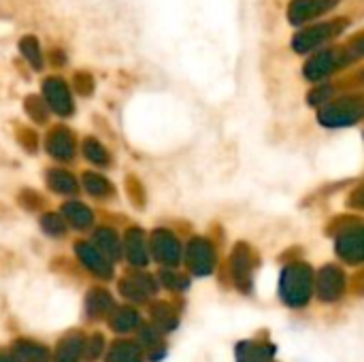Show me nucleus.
Returning a JSON list of instances; mask_svg holds the SVG:
<instances>
[{
	"mask_svg": "<svg viewBox=\"0 0 364 362\" xmlns=\"http://www.w3.org/2000/svg\"><path fill=\"white\" fill-rule=\"evenodd\" d=\"M75 252H77V258L81 260V265L92 271L94 275L98 277H111L113 273V267H111V260L94 245V243H87V241H77L75 243Z\"/></svg>",
	"mask_w": 364,
	"mask_h": 362,
	"instance_id": "7ed1b4c3",
	"label": "nucleus"
},
{
	"mask_svg": "<svg viewBox=\"0 0 364 362\" xmlns=\"http://www.w3.org/2000/svg\"><path fill=\"white\" fill-rule=\"evenodd\" d=\"M83 344H85V339L77 333L64 337L55 350V362H77L79 356L83 354Z\"/></svg>",
	"mask_w": 364,
	"mask_h": 362,
	"instance_id": "6e6552de",
	"label": "nucleus"
},
{
	"mask_svg": "<svg viewBox=\"0 0 364 362\" xmlns=\"http://www.w3.org/2000/svg\"><path fill=\"white\" fill-rule=\"evenodd\" d=\"M23 109H26V115H28L34 124L45 126V124L49 122L51 109H49V105H47V100H45L43 96L28 94V96L23 98Z\"/></svg>",
	"mask_w": 364,
	"mask_h": 362,
	"instance_id": "9d476101",
	"label": "nucleus"
},
{
	"mask_svg": "<svg viewBox=\"0 0 364 362\" xmlns=\"http://www.w3.org/2000/svg\"><path fill=\"white\" fill-rule=\"evenodd\" d=\"M15 141L26 154H36L38 151V134H36V130H32V126L17 124L15 126Z\"/></svg>",
	"mask_w": 364,
	"mask_h": 362,
	"instance_id": "f3484780",
	"label": "nucleus"
},
{
	"mask_svg": "<svg viewBox=\"0 0 364 362\" xmlns=\"http://www.w3.org/2000/svg\"><path fill=\"white\" fill-rule=\"evenodd\" d=\"M81 186H83V190H85L90 196L100 198V201L111 198V196L115 194L113 183H111L105 175L94 173V171H83V175H81Z\"/></svg>",
	"mask_w": 364,
	"mask_h": 362,
	"instance_id": "423d86ee",
	"label": "nucleus"
},
{
	"mask_svg": "<svg viewBox=\"0 0 364 362\" xmlns=\"http://www.w3.org/2000/svg\"><path fill=\"white\" fill-rule=\"evenodd\" d=\"M126 186H128V194H130V198H132V201H136V198H139V194H141V186H139V181H136L134 177H128V179H126Z\"/></svg>",
	"mask_w": 364,
	"mask_h": 362,
	"instance_id": "393cba45",
	"label": "nucleus"
},
{
	"mask_svg": "<svg viewBox=\"0 0 364 362\" xmlns=\"http://www.w3.org/2000/svg\"><path fill=\"white\" fill-rule=\"evenodd\" d=\"M73 87H75V92L79 96L90 98L94 94V90H96V79H94V75L90 70H77L73 75Z\"/></svg>",
	"mask_w": 364,
	"mask_h": 362,
	"instance_id": "4be33fe9",
	"label": "nucleus"
},
{
	"mask_svg": "<svg viewBox=\"0 0 364 362\" xmlns=\"http://www.w3.org/2000/svg\"><path fill=\"white\" fill-rule=\"evenodd\" d=\"M60 213L64 215V220L77 228V230H85L94 224V213L87 205L79 203V201H66L62 207H60Z\"/></svg>",
	"mask_w": 364,
	"mask_h": 362,
	"instance_id": "39448f33",
	"label": "nucleus"
},
{
	"mask_svg": "<svg viewBox=\"0 0 364 362\" xmlns=\"http://www.w3.org/2000/svg\"><path fill=\"white\" fill-rule=\"evenodd\" d=\"M119 290L124 297H128L132 301H143L149 292H154V284L149 277H130L119 284Z\"/></svg>",
	"mask_w": 364,
	"mask_h": 362,
	"instance_id": "f8f14e48",
	"label": "nucleus"
},
{
	"mask_svg": "<svg viewBox=\"0 0 364 362\" xmlns=\"http://www.w3.org/2000/svg\"><path fill=\"white\" fill-rule=\"evenodd\" d=\"M66 53L62 51V49H51L49 51V64L51 66H55V68H60V66H64L66 64Z\"/></svg>",
	"mask_w": 364,
	"mask_h": 362,
	"instance_id": "b1692460",
	"label": "nucleus"
},
{
	"mask_svg": "<svg viewBox=\"0 0 364 362\" xmlns=\"http://www.w3.org/2000/svg\"><path fill=\"white\" fill-rule=\"evenodd\" d=\"M0 362H17V361H15V354H13V356H6V354H0Z\"/></svg>",
	"mask_w": 364,
	"mask_h": 362,
	"instance_id": "a878e982",
	"label": "nucleus"
},
{
	"mask_svg": "<svg viewBox=\"0 0 364 362\" xmlns=\"http://www.w3.org/2000/svg\"><path fill=\"white\" fill-rule=\"evenodd\" d=\"M81 151H83L85 160H90L92 164H98V166H109V164H111L109 151H107L105 145H102L98 139H94V137H85V139H83Z\"/></svg>",
	"mask_w": 364,
	"mask_h": 362,
	"instance_id": "ddd939ff",
	"label": "nucleus"
},
{
	"mask_svg": "<svg viewBox=\"0 0 364 362\" xmlns=\"http://www.w3.org/2000/svg\"><path fill=\"white\" fill-rule=\"evenodd\" d=\"M19 53L30 64V68L43 70L45 58H43V51H41V43H38V38L34 34H26V36L19 38Z\"/></svg>",
	"mask_w": 364,
	"mask_h": 362,
	"instance_id": "0eeeda50",
	"label": "nucleus"
},
{
	"mask_svg": "<svg viewBox=\"0 0 364 362\" xmlns=\"http://www.w3.org/2000/svg\"><path fill=\"white\" fill-rule=\"evenodd\" d=\"M102 346H105V341H102V337H100V335H92V337H87V339H85V344H83V354H85V358H90V361L98 358V356H100V352H102Z\"/></svg>",
	"mask_w": 364,
	"mask_h": 362,
	"instance_id": "5701e85b",
	"label": "nucleus"
},
{
	"mask_svg": "<svg viewBox=\"0 0 364 362\" xmlns=\"http://www.w3.org/2000/svg\"><path fill=\"white\" fill-rule=\"evenodd\" d=\"M41 228L49 237H64L68 230V222L64 220L62 213H43L41 218Z\"/></svg>",
	"mask_w": 364,
	"mask_h": 362,
	"instance_id": "a211bd4d",
	"label": "nucleus"
},
{
	"mask_svg": "<svg viewBox=\"0 0 364 362\" xmlns=\"http://www.w3.org/2000/svg\"><path fill=\"white\" fill-rule=\"evenodd\" d=\"M45 183L53 194H68L75 196L79 192L77 177L66 169H47L45 171Z\"/></svg>",
	"mask_w": 364,
	"mask_h": 362,
	"instance_id": "20e7f679",
	"label": "nucleus"
},
{
	"mask_svg": "<svg viewBox=\"0 0 364 362\" xmlns=\"http://www.w3.org/2000/svg\"><path fill=\"white\" fill-rule=\"evenodd\" d=\"M107 362H139V348L130 341H117L113 344Z\"/></svg>",
	"mask_w": 364,
	"mask_h": 362,
	"instance_id": "6ab92c4d",
	"label": "nucleus"
},
{
	"mask_svg": "<svg viewBox=\"0 0 364 362\" xmlns=\"http://www.w3.org/2000/svg\"><path fill=\"white\" fill-rule=\"evenodd\" d=\"M154 252H156L158 260H162V262H175L177 260V243L164 233L154 235Z\"/></svg>",
	"mask_w": 364,
	"mask_h": 362,
	"instance_id": "4468645a",
	"label": "nucleus"
},
{
	"mask_svg": "<svg viewBox=\"0 0 364 362\" xmlns=\"http://www.w3.org/2000/svg\"><path fill=\"white\" fill-rule=\"evenodd\" d=\"M113 307V299L107 290L102 288H94L87 292L85 297V312L90 318H98V316H105L109 309Z\"/></svg>",
	"mask_w": 364,
	"mask_h": 362,
	"instance_id": "1a4fd4ad",
	"label": "nucleus"
},
{
	"mask_svg": "<svg viewBox=\"0 0 364 362\" xmlns=\"http://www.w3.org/2000/svg\"><path fill=\"white\" fill-rule=\"evenodd\" d=\"M45 151L58 162H70L77 154V139L64 124L53 126L45 137Z\"/></svg>",
	"mask_w": 364,
	"mask_h": 362,
	"instance_id": "f03ea898",
	"label": "nucleus"
},
{
	"mask_svg": "<svg viewBox=\"0 0 364 362\" xmlns=\"http://www.w3.org/2000/svg\"><path fill=\"white\" fill-rule=\"evenodd\" d=\"M136 324H139V316H136L132 309H128V307L117 309V312L113 314V318H111V329L117 331V333H128V331H132Z\"/></svg>",
	"mask_w": 364,
	"mask_h": 362,
	"instance_id": "412c9836",
	"label": "nucleus"
},
{
	"mask_svg": "<svg viewBox=\"0 0 364 362\" xmlns=\"http://www.w3.org/2000/svg\"><path fill=\"white\" fill-rule=\"evenodd\" d=\"M13 354L21 361L28 362H45L47 361V350L36 346V344H30V341H17L13 346Z\"/></svg>",
	"mask_w": 364,
	"mask_h": 362,
	"instance_id": "2eb2a0df",
	"label": "nucleus"
},
{
	"mask_svg": "<svg viewBox=\"0 0 364 362\" xmlns=\"http://www.w3.org/2000/svg\"><path fill=\"white\" fill-rule=\"evenodd\" d=\"M43 98L47 100L49 109L60 117H70L75 113V100H73L70 87L58 75L43 79Z\"/></svg>",
	"mask_w": 364,
	"mask_h": 362,
	"instance_id": "f257e3e1",
	"label": "nucleus"
},
{
	"mask_svg": "<svg viewBox=\"0 0 364 362\" xmlns=\"http://www.w3.org/2000/svg\"><path fill=\"white\" fill-rule=\"evenodd\" d=\"M94 245L109 258V260H115L119 258V239H117V233L111 230V228H98L94 233Z\"/></svg>",
	"mask_w": 364,
	"mask_h": 362,
	"instance_id": "9b49d317",
	"label": "nucleus"
},
{
	"mask_svg": "<svg viewBox=\"0 0 364 362\" xmlns=\"http://www.w3.org/2000/svg\"><path fill=\"white\" fill-rule=\"evenodd\" d=\"M126 254L132 265H145V252H143V235L141 230H128L126 235Z\"/></svg>",
	"mask_w": 364,
	"mask_h": 362,
	"instance_id": "dca6fc26",
	"label": "nucleus"
},
{
	"mask_svg": "<svg viewBox=\"0 0 364 362\" xmlns=\"http://www.w3.org/2000/svg\"><path fill=\"white\" fill-rule=\"evenodd\" d=\"M17 205L23 209V211H41L47 201L45 196L38 192V190H32V188H21L19 194H17Z\"/></svg>",
	"mask_w": 364,
	"mask_h": 362,
	"instance_id": "aec40b11",
	"label": "nucleus"
}]
</instances>
